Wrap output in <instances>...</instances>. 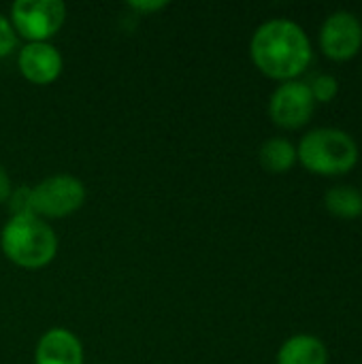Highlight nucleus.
Returning a JSON list of instances; mask_svg holds the SVG:
<instances>
[{"label": "nucleus", "instance_id": "39448f33", "mask_svg": "<svg viewBox=\"0 0 362 364\" xmlns=\"http://www.w3.org/2000/svg\"><path fill=\"white\" fill-rule=\"evenodd\" d=\"M85 203V186L73 175H51L32 188L36 218H66Z\"/></svg>", "mask_w": 362, "mask_h": 364}, {"label": "nucleus", "instance_id": "6e6552de", "mask_svg": "<svg viewBox=\"0 0 362 364\" xmlns=\"http://www.w3.org/2000/svg\"><path fill=\"white\" fill-rule=\"evenodd\" d=\"M17 66L19 73L36 85H47L53 83L64 66L62 53L58 51L55 45L47 43H26L19 49V58H17Z\"/></svg>", "mask_w": 362, "mask_h": 364}, {"label": "nucleus", "instance_id": "2eb2a0df", "mask_svg": "<svg viewBox=\"0 0 362 364\" xmlns=\"http://www.w3.org/2000/svg\"><path fill=\"white\" fill-rule=\"evenodd\" d=\"M17 47V32L9 17L0 13V58H6Z\"/></svg>", "mask_w": 362, "mask_h": 364}, {"label": "nucleus", "instance_id": "ddd939ff", "mask_svg": "<svg viewBox=\"0 0 362 364\" xmlns=\"http://www.w3.org/2000/svg\"><path fill=\"white\" fill-rule=\"evenodd\" d=\"M9 211L11 218H19V215H34V207H32V188L30 186H19L13 188L9 198Z\"/></svg>", "mask_w": 362, "mask_h": 364}, {"label": "nucleus", "instance_id": "4468645a", "mask_svg": "<svg viewBox=\"0 0 362 364\" xmlns=\"http://www.w3.org/2000/svg\"><path fill=\"white\" fill-rule=\"evenodd\" d=\"M309 90H312L314 100L329 102V100H333L335 94H337V79L331 77V75H318V77L312 81Z\"/></svg>", "mask_w": 362, "mask_h": 364}, {"label": "nucleus", "instance_id": "f03ea898", "mask_svg": "<svg viewBox=\"0 0 362 364\" xmlns=\"http://www.w3.org/2000/svg\"><path fill=\"white\" fill-rule=\"evenodd\" d=\"M2 254L21 269H43L58 254L53 228L36 215L11 218L0 232Z\"/></svg>", "mask_w": 362, "mask_h": 364}, {"label": "nucleus", "instance_id": "f257e3e1", "mask_svg": "<svg viewBox=\"0 0 362 364\" xmlns=\"http://www.w3.org/2000/svg\"><path fill=\"white\" fill-rule=\"evenodd\" d=\"M250 53L267 77L292 81L312 62V43L299 23L277 17L256 28Z\"/></svg>", "mask_w": 362, "mask_h": 364}, {"label": "nucleus", "instance_id": "dca6fc26", "mask_svg": "<svg viewBox=\"0 0 362 364\" xmlns=\"http://www.w3.org/2000/svg\"><path fill=\"white\" fill-rule=\"evenodd\" d=\"M169 2H164V0H149V2H143V0H132L130 2V6L134 9V11H139V13H151V11H160V9H164Z\"/></svg>", "mask_w": 362, "mask_h": 364}, {"label": "nucleus", "instance_id": "f3484780", "mask_svg": "<svg viewBox=\"0 0 362 364\" xmlns=\"http://www.w3.org/2000/svg\"><path fill=\"white\" fill-rule=\"evenodd\" d=\"M13 186H11V177L4 171V166H0V203H6L9 194H11Z\"/></svg>", "mask_w": 362, "mask_h": 364}, {"label": "nucleus", "instance_id": "9b49d317", "mask_svg": "<svg viewBox=\"0 0 362 364\" xmlns=\"http://www.w3.org/2000/svg\"><path fill=\"white\" fill-rule=\"evenodd\" d=\"M260 164L269 173H286L294 166L297 162V147L282 136H273L262 143L260 147Z\"/></svg>", "mask_w": 362, "mask_h": 364}, {"label": "nucleus", "instance_id": "9d476101", "mask_svg": "<svg viewBox=\"0 0 362 364\" xmlns=\"http://www.w3.org/2000/svg\"><path fill=\"white\" fill-rule=\"evenodd\" d=\"M326 348L314 335L290 337L277 352V364H326Z\"/></svg>", "mask_w": 362, "mask_h": 364}, {"label": "nucleus", "instance_id": "423d86ee", "mask_svg": "<svg viewBox=\"0 0 362 364\" xmlns=\"http://www.w3.org/2000/svg\"><path fill=\"white\" fill-rule=\"evenodd\" d=\"M316 100L307 83L301 81H284L269 100V115L271 119L288 130L301 128L309 122L314 113Z\"/></svg>", "mask_w": 362, "mask_h": 364}, {"label": "nucleus", "instance_id": "0eeeda50", "mask_svg": "<svg viewBox=\"0 0 362 364\" xmlns=\"http://www.w3.org/2000/svg\"><path fill=\"white\" fill-rule=\"evenodd\" d=\"M362 45V26L350 11H337L322 23L320 47L333 60H350Z\"/></svg>", "mask_w": 362, "mask_h": 364}, {"label": "nucleus", "instance_id": "7ed1b4c3", "mask_svg": "<svg viewBox=\"0 0 362 364\" xmlns=\"http://www.w3.org/2000/svg\"><path fill=\"white\" fill-rule=\"evenodd\" d=\"M297 158L312 173L344 175L356 164L358 147L354 139L344 130L316 128L301 139L297 147Z\"/></svg>", "mask_w": 362, "mask_h": 364}, {"label": "nucleus", "instance_id": "1a4fd4ad", "mask_svg": "<svg viewBox=\"0 0 362 364\" xmlns=\"http://www.w3.org/2000/svg\"><path fill=\"white\" fill-rule=\"evenodd\" d=\"M34 364H83V346L75 333L51 328L36 343Z\"/></svg>", "mask_w": 362, "mask_h": 364}, {"label": "nucleus", "instance_id": "f8f14e48", "mask_svg": "<svg viewBox=\"0 0 362 364\" xmlns=\"http://www.w3.org/2000/svg\"><path fill=\"white\" fill-rule=\"evenodd\" d=\"M326 209L346 220L362 215V194L352 186H337L326 192Z\"/></svg>", "mask_w": 362, "mask_h": 364}, {"label": "nucleus", "instance_id": "20e7f679", "mask_svg": "<svg viewBox=\"0 0 362 364\" xmlns=\"http://www.w3.org/2000/svg\"><path fill=\"white\" fill-rule=\"evenodd\" d=\"M9 19L17 36L28 43H47L66 21V4L62 0H15Z\"/></svg>", "mask_w": 362, "mask_h": 364}]
</instances>
